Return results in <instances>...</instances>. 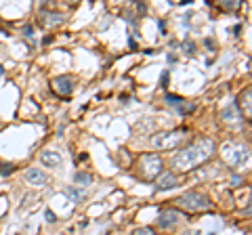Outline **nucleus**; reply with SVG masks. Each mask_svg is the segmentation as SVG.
Here are the masks:
<instances>
[{
  "instance_id": "obj_15",
  "label": "nucleus",
  "mask_w": 252,
  "mask_h": 235,
  "mask_svg": "<svg viewBox=\"0 0 252 235\" xmlns=\"http://www.w3.org/2000/svg\"><path fill=\"white\" fill-rule=\"evenodd\" d=\"M74 181H76V183H80V185H89V183H93V176H91V175H86V172H76Z\"/></svg>"
},
{
  "instance_id": "obj_5",
  "label": "nucleus",
  "mask_w": 252,
  "mask_h": 235,
  "mask_svg": "<svg viewBox=\"0 0 252 235\" xmlns=\"http://www.w3.org/2000/svg\"><path fill=\"white\" fill-rule=\"evenodd\" d=\"M183 139H185V130H168V132H158V135H154L152 143L158 149H172V147L181 145Z\"/></svg>"
},
{
  "instance_id": "obj_7",
  "label": "nucleus",
  "mask_w": 252,
  "mask_h": 235,
  "mask_svg": "<svg viewBox=\"0 0 252 235\" xmlns=\"http://www.w3.org/2000/svg\"><path fill=\"white\" fill-rule=\"evenodd\" d=\"M53 86L59 95L67 97V95H72V90H74V78L72 76H59L53 80Z\"/></svg>"
},
{
  "instance_id": "obj_10",
  "label": "nucleus",
  "mask_w": 252,
  "mask_h": 235,
  "mask_svg": "<svg viewBox=\"0 0 252 235\" xmlns=\"http://www.w3.org/2000/svg\"><path fill=\"white\" fill-rule=\"evenodd\" d=\"M40 21H42V26H49V28L59 26V23H61V15H59V13H51V11L42 9V11H40Z\"/></svg>"
},
{
  "instance_id": "obj_13",
  "label": "nucleus",
  "mask_w": 252,
  "mask_h": 235,
  "mask_svg": "<svg viewBox=\"0 0 252 235\" xmlns=\"http://www.w3.org/2000/svg\"><path fill=\"white\" fill-rule=\"evenodd\" d=\"M250 99H252V90L250 88H246V90H244L242 92V95H240V109H244V114H246L248 118H250V114H252V107H250Z\"/></svg>"
},
{
  "instance_id": "obj_20",
  "label": "nucleus",
  "mask_w": 252,
  "mask_h": 235,
  "mask_svg": "<svg viewBox=\"0 0 252 235\" xmlns=\"http://www.w3.org/2000/svg\"><path fill=\"white\" fill-rule=\"evenodd\" d=\"M46 221H49V223H55V214L51 212V210H46Z\"/></svg>"
},
{
  "instance_id": "obj_16",
  "label": "nucleus",
  "mask_w": 252,
  "mask_h": 235,
  "mask_svg": "<svg viewBox=\"0 0 252 235\" xmlns=\"http://www.w3.org/2000/svg\"><path fill=\"white\" fill-rule=\"evenodd\" d=\"M132 235H156V231L152 227H139V229L132 231Z\"/></svg>"
},
{
  "instance_id": "obj_17",
  "label": "nucleus",
  "mask_w": 252,
  "mask_h": 235,
  "mask_svg": "<svg viewBox=\"0 0 252 235\" xmlns=\"http://www.w3.org/2000/svg\"><path fill=\"white\" fill-rule=\"evenodd\" d=\"M166 101H168V103L172 105V107H181V103H183V99H181V97H175V95H166Z\"/></svg>"
},
{
  "instance_id": "obj_19",
  "label": "nucleus",
  "mask_w": 252,
  "mask_h": 235,
  "mask_svg": "<svg viewBox=\"0 0 252 235\" xmlns=\"http://www.w3.org/2000/svg\"><path fill=\"white\" fill-rule=\"evenodd\" d=\"M11 172H13V164H9V166H2L0 175H11Z\"/></svg>"
},
{
  "instance_id": "obj_6",
  "label": "nucleus",
  "mask_w": 252,
  "mask_h": 235,
  "mask_svg": "<svg viewBox=\"0 0 252 235\" xmlns=\"http://www.w3.org/2000/svg\"><path fill=\"white\" fill-rule=\"evenodd\" d=\"M179 221H181L179 210H162L160 216H158V227L160 229H168V227H175Z\"/></svg>"
},
{
  "instance_id": "obj_14",
  "label": "nucleus",
  "mask_w": 252,
  "mask_h": 235,
  "mask_svg": "<svg viewBox=\"0 0 252 235\" xmlns=\"http://www.w3.org/2000/svg\"><path fill=\"white\" fill-rule=\"evenodd\" d=\"M65 195H67V198L72 200V202H82V200H84V193H82V191H78V189H74V187H67V189H65Z\"/></svg>"
},
{
  "instance_id": "obj_18",
  "label": "nucleus",
  "mask_w": 252,
  "mask_h": 235,
  "mask_svg": "<svg viewBox=\"0 0 252 235\" xmlns=\"http://www.w3.org/2000/svg\"><path fill=\"white\" fill-rule=\"evenodd\" d=\"M220 6H223L225 11H233V9H238V6H240V2H238V0H229V2H223Z\"/></svg>"
},
{
  "instance_id": "obj_8",
  "label": "nucleus",
  "mask_w": 252,
  "mask_h": 235,
  "mask_svg": "<svg viewBox=\"0 0 252 235\" xmlns=\"http://www.w3.org/2000/svg\"><path fill=\"white\" fill-rule=\"evenodd\" d=\"M220 120H223L225 124H231V126H240L242 116L238 114V109H235L233 105H227L223 112H220Z\"/></svg>"
},
{
  "instance_id": "obj_11",
  "label": "nucleus",
  "mask_w": 252,
  "mask_h": 235,
  "mask_svg": "<svg viewBox=\"0 0 252 235\" xmlns=\"http://www.w3.org/2000/svg\"><path fill=\"white\" fill-rule=\"evenodd\" d=\"M40 162L44 164V166L55 168V166H59L61 164V155L57 151H42L40 153Z\"/></svg>"
},
{
  "instance_id": "obj_9",
  "label": "nucleus",
  "mask_w": 252,
  "mask_h": 235,
  "mask_svg": "<svg viewBox=\"0 0 252 235\" xmlns=\"http://www.w3.org/2000/svg\"><path fill=\"white\" fill-rule=\"evenodd\" d=\"M179 181H177V176L172 175L170 170L166 172H162L160 178H158V189H162V191H166V189H172V187H177Z\"/></svg>"
},
{
  "instance_id": "obj_2",
  "label": "nucleus",
  "mask_w": 252,
  "mask_h": 235,
  "mask_svg": "<svg viewBox=\"0 0 252 235\" xmlns=\"http://www.w3.org/2000/svg\"><path fill=\"white\" fill-rule=\"evenodd\" d=\"M220 153H223V160L229 164V166H244L250 160V149L242 143H225L220 147Z\"/></svg>"
},
{
  "instance_id": "obj_22",
  "label": "nucleus",
  "mask_w": 252,
  "mask_h": 235,
  "mask_svg": "<svg viewBox=\"0 0 252 235\" xmlns=\"http://www.w3.org/2000/svg\"><path fill=\"white\" fill-rule=\"evenodd\" d=\"M166 82H168V74H166V72H164V76H162V84H164V86H166Z\"/></svg>"
},
{
  "instance_id": "obj_4",
  "label": "nucleus",
  "mask_w": 252,
  "mask_h": 235,
  "mask_svg": "<svg viewBox=\"0 0 252 235\" xmlns=\"http://www.w3.org/2000/svg\"><path fill=\"white\" fill-rule=\"evenodd\" d=\"M162 170V158L158 153H147L139 160V172L145 181H154V178L160 176Z\"/></svg>"
},
{
  "instance_id": "obj_1",
  "label": "nucleus",
  "mask_w": 252,
  "mask_h": 235,
  "mask_svg": "<svg viewBox=\"0 0 252 235\" xmlns=\"http://www.w3.org/2000/svg\"><path fill=\"white\" fill-rule=\"evenodd\" d=\"M215 141L212 139H200L198 143L185 147V149H181L175 158H172V168H177L181 172H189L193 168L202 166L204 162H208L212 158V153H215Z\"/></svg>"
},
{
  "instance_id": "obj_3",
  "label": "nucleus",
  "mask_w": 252,
  "mask_h": 235,
  "mask_svg": "<svg viewBox=\"0 0 252 235\" xmlns=\"http://www.w3.org/2000/svg\"><path fill=\"white\" fill-rule=\"evenodd\" d=\"M177 204L181 208L189 210V212H204V210H210V206H212L206 195H202L198 191H189L185 195H181Z\"/></svg>"
},
{
  "instance_id": "obj_21",
  "label": "nucleus",
  "mask_w": 252,
  "mask_h": 235,
  "mask_svg": "<svg viewBox=\"0 0 252 235\" xmlns=\"http://www.w3.org/2000/svg\"><path fill=\"white\" fill-rule=\"evenodd\" d=\"M183 46H185V51H187L189 55H191V51H193V44H191V42H185Z\"/></svg>"
},
{
  "instance_id": "obj_12",
  "label": "nucleus",
  "mask_w": 252,
  "mask_h": 235,
  "mask_svg": "<svg viewBox=\"0 0 252 235\" xmlns=\"http://www.w3.org/2000/svg\"><path fill=\"white\" fill-rule=\"evenodd\" d=\"M26 178H28L32 185H44L46 183V175H44L42 170H38V168H30Z\"/></svg>"
}]
</instances>
